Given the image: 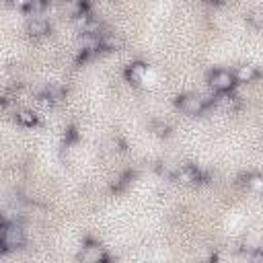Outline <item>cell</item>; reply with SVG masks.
I'll return each instance as SVG.
<instances>
[{
    "instance_id": "13",
    "label": "cell",
    "mask_w": 263,
    "mask_h": 263,
    "mask_svg": "<svg viewBox=\"0 0 263 263\" xmlns=\"http://www.w3.org/2000/svg\"><path fill=\"white\" fill-rule=\"evenodd\" d=\"M216 103L222 107V109H236V105H238V101L232 97V95H220L218 99H216Z\"/></svg>"
},
{
    "instance_id": "16",
    "label": "cell",
    "mask_w": 263,
    "mask_h": 263,
    "mask_svg": "<svg viewBox=\"0 0 263 263\" xmlns=\"http://www.w3.org/2000/svg\"><path fill=\"white\" fill-rule=\"evenodd\" d=\"M247 21H249L251 25H255V27H261V25H263V15H261V13H251V15L247 17Z\"/></svg>"
},
{
    "instance_id": "5",
    "label": "cell",
    "mask_w": 263,
    "mask_h": 263,
    "mask_svg": "<svg viewBox=\"0 0 263 263\" xmlns=\"http://www.w3.org/2000/svg\"><path fill=\"white\" fill-rule=\"evenodd\" d=\"M82 263H107V255L99 245H89L80 253Z\"/></svg>"
},
{
    "instance_id": "15",
    "label": "cell",
    "mask_w": 263,
    "mask_h": 263,
    "mask_svg": "<svg viewBox=\"0 0 263 263\" xmlns=\"http://www.w3.org/2000/svg\"><path fill=\"white\" fill-rule=\"evenodd\" d=\"M249 187L257 194H263V175H251V177L247 179Z\"/></svg>"
},
{
    "instance_id": "4",
    "label": "cell",
    "mask_w": 263,
    "mask_h": 263,
    "mask_svg": "<svg viewBox=\"0 0 263 263\" xmlns=\"http://www.w3.org/2000/svg\"><path fill=\"white\" fill-rule=\"evenodd\" d=\"M177 105H179V109H181L183 113H187V115H200V113L204 111V101H202V97H198V95H183V97H179Z\"/></svg>"
},
{
    "instance_id": "10",
    "label": "cell",
    "mask_w": 263,
    "mask_h": 263,
    "mask_svg": "<svg viewBox=\"0 0 263 263\" xmlns=\"http://www.w3.org/2000/svg\"><path fill=\"white\" fill-rule=\"evenodd\" d=\"M117 47H122V39L115 33H101V50L113 52Z\"/></svg>"
},
{
    "instance_id": "8",
    "label": "cell",
    "mask_w": 263,
    "mask_h": 263,
    "mask_svg": "<svg viewBox=\"0 0 263 263\" xmlns=\"http://www.w3.org/2000/svg\"><path fill=\"white\" fill-rule=\"evenodd\" d=\"M234 78H236L238 82H251V80L257 78V68L251 66V64H241V66H236V70H234Z\"/></svg>"
},
{
    "instance_id": "14",
    "label": "cell",
    "mask_w": 263,
    "mask_h": 263,
    "mask_svg": "<svg viewBox=\"0 0 263 263\" xmlns=\"http://www.w3.org/2000/svg\"><path fill=\"white\" fill-rule=\"evenodd\" d=\"M45 3L43 0H31V3H27V9L25 11H29L31 13V17H37V15H41L43 11H45Z\"/></svg>"
},
{
    "instance_id": "2",
    "label": "cell",
    "mask_w": 263,
    "mask_h": 263,
    "mask_svg": "<svg viewBox=\"0 0 263 263\" xmlns=\"http://www.w3.org/2000/svg\"><path fill=\"white\" fill-rule=\"evenodd\" d=\"M210 86L216 93H228L234 86V74L228 70H214L210 76Z\"/></svg>"
},
{
    "instance_id": "12",
    "label": "cell",
    "mask_w": 263,
    "mask_h": 263,
    "mask_svg": "<svg viewBox=\"0 0 263 263\" xmlns=\"http://www.w3.org/2000/svg\"><path fill=\"white\" fill-rule=\"evenodd\" d=\"M158 169H160L162 175H166V177H175V175H177V171L181 169V164L175 162V160H162Z\"/></svg>"
},
{
    "instance_id": "6",
    "label": "cell",
    "mask_w": 263,
    "mask_h": 263,
    "mask_svg": "<svg viewBox=\"0 0 263 263\" xmlns=\"http://www.w3.org/2000/svg\"><path fill=\"white\" fill-rule=\"evenodd\" d=\"M200 171L192 164H181V169L177 171V175H175V179H177L179 183H185V185H192V183H198L200 181Z\"/></svg>"
},
{
    "instance_id": "11",
    "label": "cell",
    "mask_w": 263,
    "mask_h": 263,
    "mask_svg": "<svg viewBox=\"0 0 263 263\" xmlns=\"http://www.w3.org/2000/svg\"><path fill=\"white\" fill-rule=\"evenodd\" d=\"M17 124H21L25 128H33L37 124V115L33 111H29V109H23V111L17 113Z\"/></svg>"
},
{
    "instance_id": "7",
    "label": "cell",
    "mask_w": 263,
    "mask_h": 263,
    "mask_svg": "<svg viewBox=\"0 0 263 263\" xmlns=\"http://www.w3.org/2000/svg\"><path fill=\"white\" fill-rule=\"evenodd\" d=\"M47 29H50V23H47L41 15L31 17V19H29V23H27V31H29L31 35H35V37H39V35L47 33Z\"/></svg>"
},
{
    "instance_id": "3",
    "label": "cell",
    "mask_w": 263,
    "mask_h": 263,
    "mask_svg": "<svg viewBox=\"0 0 263 263\" xmlns=\"http://www.w3.org/2000/svg\"><path fill=\"white\" fill-rule=\"evenodd\" d=\"M74 23H76V27H78V31H80L82 35H99L101 21H99L95 15H91L89 11L80 13V15L74 19Z\"/></svg>"
},
{
    "instance_id": "9",
    "label": "cell",
    "mask_w": 263,
    "mask_h": 263,
    "mask_svg": "<svg viewBox=\"0 0 263 263\" xmlns=\"http://www.w3.org/2000/svg\"><path fill=\"white\" fill-rule=\"evenodd\" d=\"M146 72H148V68H146V64H142V62H134L130 68H128V78L134 82V84H140L142 80H144V76H146Z\"/></svg>"
},
{
    "instance_id": "1",
    "label": "cell",
    "mask_w": 263,
    "mask_h": 263,
    "mask_svg": "<svg viewBox=\"0 0 263 263\" xmlns=\"http://www.w3.org/2000/svg\"><path fill=\"white\" fill-rule=\"evenodd\" d=\"M25 243V232L21 228V224H5L3 226V245H5V251L9 249H17Z\"/></svg>"
},
{
    "instance_id": "17",
    "label": "cell",
    "mask_w": 263,
    "mask_h": 263,
    "mask_svg": "<svg viewBox=\"0 0 263 263\" xmlns=\"http://www.w3.org/2000/svg\"><path fill=\"white\" fill-rule=\"evenodd\" d=\"M154 130H156V134H158V136H164L169 128H166L164 124H154Z\"/></svg>"
}]
</instances>
